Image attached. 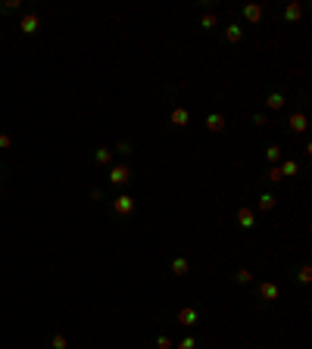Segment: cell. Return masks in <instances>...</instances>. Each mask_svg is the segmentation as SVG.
<instances>
[{
	"mask_svg": "<svg viewBox=\"0 0 312 349\" xmlns=\"http://www.w3.org/2000/svg\"><path fill=\"white\" fill-rule=\"evenodd\" d=\"M22 7V0H7L4 7H0V13H13V10H19Z\"/></svg>",
	"mask_w": 312,
	"mask_h": 349,
	"instance_id": "cell-23",
	"label": "cell"
},
{
	"mask_svg": "<svg viewBox=\"0 0 312 349\" xmlns=\"http://www.w3.org/2000/svg\"><path fill=\"white\" fill-rule=\"evenodd\" d=\"M187 271H190V262H187V259H175V262H172V275H175V278H184Z\"/></svg>",
	"mask_w": 312,
	"mask_h": 349,
	"instance_id": "cell-14",
	"label": "cell"
},
{
	"mask_svg": "<svg viewBox=\"0 0 312 349\" xmlns=\"http://www.w3.org/2000/svg\"><path fill=\"white\" fill-rule=\"evenodd\" d=\"M306 125H309V122H306V112H294L290 119H287L290 134H303V131H306Z\"/></svg>",
	"mask_w": 312,
	"mask_h": 349,
	"instance_id": "cell-6",
	"label": "cell"
},
{
	"mask_svg": "<svg viewBox=\"0 0 312 349\" xmlns=\"http://www.w3.org/2000/svg\"><path fill=\"white\" fill-rule=\"evenodd\" d=\"M216 22H219V19H216L212 13H206V16L200 19V28H216Z\"/></svg>",
	"mask_w": 312,
	"mask_h": 349,
	"instance_id": "cell-24",
	"label": "cell"
},
{
	"mask_svg": "<svg viewBox=\"0 0 312 349\" xmlns=\"http://www.w3.org/2000/svg\"><path fill=\"white\" fill-rule=\"evenodd\" d=\"M253 122H256V125H268V119H265L262 112H256V115H253Z\"/></svg>",
	"mask_w": 312,
	"mask_h": 349,
	"instance_id": "cell-29",
	"label": "cell"
},
{
	"mask_svg": "<svg viewBox=\"0 0 312 349\" xmlns=\"http://www.w3.org/2000/svg\"><path fill=\"white\" fill-rule=\"evenodd\" d=\"M156 349H175V343L169 337H156Z\"/></svg>",
	"mask_w": 312,
	"mask_h": 349,
	"instance_id": "cell-25",
	"label": "cell"
},
{
	"mask_svg": "<svg viewBox=\"0 0 312 349\" xmlns=\"http://www.w3.org/2000/svg\"><path fill=\"white\" fill-rule=\"evenodd\" d=\"M234 281H238V284H250V281H253V271H250V268H241L238 275H234Z\"/></svg>",
	"mask_w": 312,
	"mask_h": 349,
	"instance_id": "cell-18",
	"label": "cell"
},
{
	"mask_svg": "<svg viewBox=\"0 0 312 349\" xmlns=\"http://www.w3.org/2000/svg\"><path fill=\"white\" fill-rule=\"evenodd\" d=\"M265 159L268 162H278L281 159V147H265Z\"/></svg>",
	"mask_w": 312,
	"mask_h": 349,
	"instance_id": "cell-19",
	"label": "cell"
},
{
	"mask_svg": "<svg viewBox=\"0 0 312 349\" xmlns=\"http://www.w3.org/2000/svg\"><path fill=\"white\" fill-rule=\"evenodd\" d=\"M259 296H262L265 302H275V299H278V284H271V281L259 284Z\"/></svg>",
	"mask_w": 312,
	"mask_h": 349,
	"instance_id": "cell-8",
	"label": "cell"
},
{
	"mask_svg": "<svg viewBox=\"0 0 312 349\" xmlns=\"http://www.w3.org/2000/svg\"><path fill=\"white\" fill-rule=\"evenodd\" d=\"M112 209H115V215H131V212H134V197H128V193L115 197V200H112Z\"/></svg>",
	"mask_w": 312,
	"mask_h": 349,
	"instance_id": "cell-2",
	"label": "cell"
},
{
	"mask_svg": "<svg viewBox=\"0 0 312 349\" xmlns=\"http://www.w3.org/2000/svg\"><path fill=\"white\" fill-rule=\"evenodd\" d=\"M169 122H172V125H175V128H184V125H187V122H190V112H187V109H184V106H175V109H172V112H169Z\"/></svg>",
	"mask_w": 312,
	"mask_h": 349,
	"instance_id": "cell-5",
	"label": "cell"
},
{
	"mask_svg": "<svg viewBox=\"0 0 312 349\" xmlns=\"http://www.w3.org/2000/svg\"><path fill=\"white\" fill-rule=\"evenodd\" d=\"M278 169H281V178H294V175H300V166H297L294 159H287V162H281Z\"/></svg>",
	"mask_w": 312,
	"mask_h": 349,
	"instance_id": "cell-16",
	"label": "cell"
},
{
	"mask_svg": "<svg viewBox=\"0 0 312 349\" xmlns=\"http://www.w3.org/2000/svg\"><path fill=\"white\" fill-rule=\"evenodd\" d=\"M197 321H200V312H197V309L187 305V309H181V312H178V324H181V327H193Z\"/></svg>",
	"mask_w": 312,
	"mask_h": 349,
	"instance_id": "cell-4",
	"label": "cell"
},
{
	"mask_svg": "<svg viewBox=\"0 0 312 349\" xmlns=\"http://www.w3.org/2000/svg\"><path fill=\"white\" fill-rule=\"evenodd\" d=\"M128 181H131V169H128V166H112V169H109V184L122 187V184H128Z\"/></svg>",
	"mask_w": 312,
	"mask_h": 349,
	"instance_id": "cell-1",
	"label": "cell"
},
{
	"mask_svg": "<svg viewBox=\"0 0 312 349\" xmlns=\"http://www.w3.org/2000/svg\"><path fill=\"white\" fill-rule=\"evenodd\" d=\"M115 150H119V153H131V143L128 140H119V147H115Z\"/></svg>",
	"mask_w": 312,
	"mask_h": 349,
	"instance_id": "cell-28",
	"label": "cell"
},
{
	"mask_svg": "<svg viewBox=\"0 0 312 349\" xmlns=\"http://www.w3.org/2000/svg\"><path fill=\"white\" fill-rule=\"evenodd\" d=\"M0 193H4V187H0Z\"/></svg>",
	"mask_w": 312,
	"mask_h": 349,
	"instance_id": "cell-30",
	"label": "cell"
},
{
	"mask_svg": "<svg viewBox=\"0 0 312 349\" xmlns=\"http://www.w3.org/2000/svg\"><path fill=\"white\" fill-rule=\"evenodd\" d=\"M178 349H197V340H193V337H184V340L178 343Z\"/></svg>",
	"mask_w": 312,
	"mask_h": 349,
	"instance_id": "cell-26",
	"label": "cell"
},
{
	"mask_svg": "<svg viewBox=\"0 0 312 349\" xmlns=\"http://www.w3.org/2000/svg\"><path fill=\"white\" fill-rule=\"evenodd\" d=\"M94 162L109 166V162H112V150H109V147H97V150H94Z\"/></svg>",
	"mask_w": 312,
	"mask_h": 349,
	"instance_id": "cell-13",
	"label": "cell"
},
{
	"mask_svg": "<svg viewBox=\"0 0 312 349\" xmlns=\"http://www.w3.org/2000/svg\"><path fill=\"white\" fill-rule=\"evenodd\" d=\"M206 128H209L212 134H222V131H225V115L209 112V115H206Z\"/></svg>",
	"mask_w": 312,
	"mask_h": 349,
	"instance_id": "cell-7",
	"label": "cell"
},
{
	"mask_svg": "<svg viewBox=\"0 0 312 349\" xmlns=\"http://www.w3.org/2000/svg\"><path fill=\"white\" fill-rule=\"evenodd\" d=\"M284 19L287 22H300L303 19V4H297V0H294V4H287L284 7Z\"/></svg>",
	"mask_w": 312,
	"mask_h": 349,
	"instance_id": "cell-9",
	"label": "cell"
},
{
	"mask_svg": "<svg viewBox=\"0 0 312 349\" xmlns=\"http://www.w3.org/2000/svg\"><path fill=\"white\" fill-rule=\"evenodd\" d=\"M50 346H53V349H69V340H66V334H56V337L50 340Z\"/></svg>",
	"mask_w": 312,
	"mask_h": 349,
	"instance_id": "cell-20",
	"label": "cell"
},
{
	"mask_svg": "<svg viewBox=\"0 0 312 349\" xmlns=\"http://www.w3.org/2000/svg\"><path fill=\"white\" fill-rule=\"evenodd\" d=\"M10 143H13L10 134H0V150H10Z\"/></svg>",
	"mask_w": 312,
	"mask_h": 349,
	"instance_id": "cell-27",
	"label": "cell"
},
{
	"mask_svg": "<svg viewBox=\"0 0 312 349\" xmlns=\"http://www.w3.org/2000/svg\"><path fill=\"white\" fill-rule=\"evenodd\" d=\"M275 203H278L275 193H262V197H259V209L262 212H271V209H275Z\"/></svg>",
	"mask_w": 312,
	"mask_h": 349,
	"instance_id": "cell-15",
	"label": "cell"
},
{
	"mask_svg": "<svg viewBox=\"0 0 312 349\" xmlns=\"http://www.w3.org/2000/svg\"><path fill=\"white\" fill-rule=\"evenodd\" d=\"M238 224H241L244 231H247V228H253V224H256V218H253V209L241 206V209H238Z\"/></svg>",
	"mask_w": 312,
	"mask_h": 349,
	"instance_id": "cell-11",
	"label": "cell"
},
{
	"mask_svg": "<svg viewBox=\"0 0 312 349\" xmlns=\"http://www.w3.org/2000/svg\"><path fill=\"white\" fill-rule=\"evenodd\" d=\"M265 103H268V109H281V106H284V94H278V91H275V94H268Z\"/></svg>",
	"mask_w": 312,
	"mask_h": 349,
	"instance_id": "cell-17",
	"label": "cell"
},
{
	"mask_svg": "<svg viewBox=\"0 0 312 349\" xmlns=\"http://www.w3.org/2000/svg\"><path fill=\"white\" fill-rule=\"evenodd\" d=\"M37 28H41V19H37V13H25V16L19 19V31H22V34H34Z\"/></svg>",
	"mask_w": 312,
	"mask_h": 349,
	"instance_id": "cell-3",
	"label": "cell"
},
{
	"mask_svg": "<svg viewBox=\"0 0 312 349\" xmlns=\"http://www.w3.org/2000/svg\"><path fill=\"white\" fill-rule=\"evenodd\" d=\"M262 13H265L262 4H247V7H244V19H247V22H259Z\"/></svg>",
	"mask_w": 312,
	"mask_h": 349,
	"instance_id": "cell-10",
	"label": "cell"
},
{
	"mask_svg": "<svg viewBox=\"0 0 312 349\" xmlns=\"http://www.w3.org/2000/svg\"><path fill=\"white\" fill-rule=\"evenodd\" d=\"M225 37H228V44H241L244 41V25H228Z\"/></svg>",
	"mask_w": 312,
	"mask_h": 349,
	"instance_id": "cell-12",
	"label": "cell"
},
{
	"mask_svg": "<svg viewBox=\"0 0 312 349\" xmlns=\"http://www.w3.org/2000/svg\"><path fill=\"white\" fill-rule=\"evenodd\" d=\"M297 278H300V284H312V268H309V265H303Z\"/></svg>",
	"mask_w": 312,
	"mask_h": 349,
	"instance_id": "cell-21",
	"label": "cell"
},
{
	"mask_svg": "<svg viewBox=\"0 0 312 349\" xmlns=\"http://www.w3.org/2000/svg\"><path fill=\"white\" fill-rule=\"evenodd\" d=\"M265 178H268V181H271V184H278V181H284V178H281V169H278V166H271V169H268V175H265Z\"/></svg>",
	"mask_w": 312,
	"mask_h": 349,
	"instance_id": "cell-22",
	"label": "cell"
}]
</instances>
